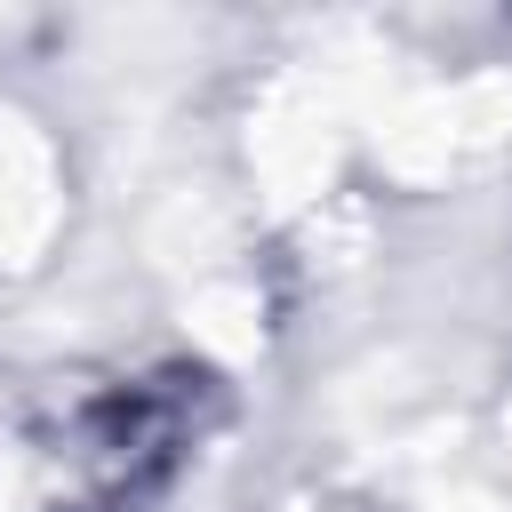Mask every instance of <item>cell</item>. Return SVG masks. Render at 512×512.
<instances>
[{
    "mask_svg": "<svg viewBox=\"0 0 512 512\" xmlns=\"http://www.w3.org/2000/svg\"><path fill=\"white\" fill-rule=\"evenodd\" d=\"M200 408H208V376H192V368H160V376L96 392L72 416L64 448H56V464H64L56 504L64 512H136V504H152L176 480L184 448L200 440Z\"/></svg>",
    "mask_w": 512,
    "mask_h": 512,
    "instance_id": "obj_1",
    "label": "cell"
}]
</instances>
